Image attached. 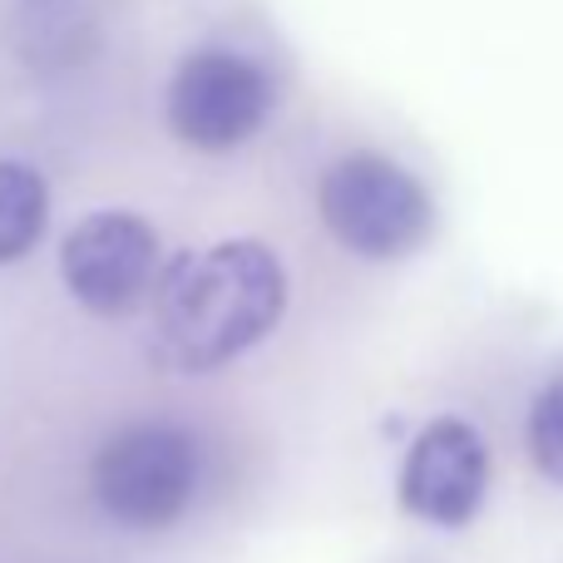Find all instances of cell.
<instances>
[{"label":"cell","instance_id":"1","mask_svg":"<svg viewBox=\"0 0 563 563\" xmlns=\"http://www.w3.org/2000/svg\"><path fill=\"white\" fill-rule=\"evenodd\" d=\"M287 277L273 247L218 243L174 257L154 282V341L178 371H213L277 327Z\"/></svg>","mask_w":563,"mask_h":563},{"label":"cell","instance_id":"2","mask_svg":"<svg viewBox=\"0 0 563 563\" xmlns=\"http://www.w3.org/2000/svg\"><path fill=\"white\" fill-rule=\"evenodd\" d=\"M198 440L184 426L144 420L99 445L89 465L95 505L124 529H168L188 515L198 495Z\"/></svg>","mask_w":563,"mask_h":563},{"label":"cell","instance_id":"3","mask_svg":"<svg viewBox=\"0 0 563 563\" xmlns=\"http://www.w3.org/2000/svg\"><path fill=\"white\" fill-rule=\"evenodd\" d=\"M321 218L361 257H400L430 233V194L386 154H346L321 174Z\"/></svg>","mask_w":563,"mask_h":563},{"label":"cell","instance_id":"4","mask_svg":"<svg viewBox=\"0 0 563 563\" xmlns=\"http://www.w3.org/2000/svg\"><path fill=\"white\" fill-rule=\"evenodd\" d=\"M168 129L203 154H223L253 139L273 114V75L238 49H194L168 79Z\"/></svg>","mask_w":563,"mask_h":563},{"label":"cell","instance_id":"5","mask_svg":"<svg viewBox=\"0 0 563 563\" xmlns=\"http://www.w3.org/2000/svg\"><path fill=\"white\" fill-rule=\"evenodd\" d=\"M65 291L95 317H129L158 282V238L139 213L104 208L79 218L59 243Z\"/></svg>","mask_w":563,"mask_h":563},{"label":"cell","instance_id":"6","mask_svg":"<svg viewBox=\"0 0 563 563\" xmlns=\"http://www.w3.org/2000/svg\"><path fill=\"white\" fill-rule=\"evenodd\" d=\"M489 495V450L470 420L440 416L410 440L400 465V509L435 529H460Z\"/></svg>","mask_w":563,"mask_h":563},{"label":"cell","instance_id":"7","mask_svg":"<svg viewBox=\"0 0 563 563\" xmlns=\"http://www.w3.org/2000/svg\"><path fill=\"white\" fill-rule=\"evenodd\" d=\"M49 188L20 158H0V263H15L45 238Z\"/></svg>","mask_w":563,"mask_h":563},{"label":"cell","instance_id":"8","mask_svg":"<svg viewBox=\"0 0 563 563\" xmlns=\"http://www.w3.org/2000/svg\"><path fill=\"white\" fill-rule=\"evenodd\" d=\"M529 455L554 485H563V376L549 380L529 410Z\"/></svg>","mask_w":563,"mask_h":563}]
</instances>
